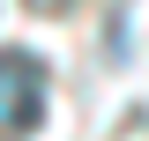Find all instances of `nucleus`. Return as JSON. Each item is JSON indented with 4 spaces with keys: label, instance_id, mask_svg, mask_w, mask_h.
I'll list each match as a JSON object with an SVG mask.
<instances>
[{
    "label": "nucleus",
    "instance_id": "nucleus-1",
    "mask_svg": "<svg viewBox=\"0 0 149 141\" xmlns=\"http://www.w3.org/2000/svg\"><path fill=\"white\" fill-rule=\"evenodd\" d=\"M45 119V67L30 52H0V134H30Z\"/></svg>",
    "mask_w": 149,
    "mask_h": 141
}]
</instances>
